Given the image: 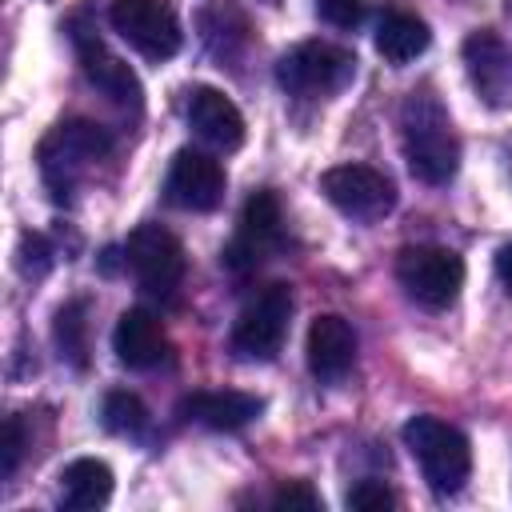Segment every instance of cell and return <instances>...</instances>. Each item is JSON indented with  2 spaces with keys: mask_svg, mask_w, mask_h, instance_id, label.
Segmentation results:
<instances>
[{
  "mask_svg": "<svg viewBox=\"0 0 512 512\" xmlns=\"http://www.w3.org/2000/svg\"><path fill=\"white\" fill-rule=\"evenodd\" d=\"M400 140L404 160L416 180L424 184H448L460 168V140L452 128L448 108L436 100V92L420 88L408 92L400 104Z\"/></svg>",
  "mask_w": 512,
  "mask_h": 512,
  "instance_id": "obj_1",
  "label": "cell"
},
{
  "mask_svg": "<svg viewBox=\"0 0 512 512\" xmlns=\"http://www.w3.org/2000/svg\"><path fill=\"white\" fill-rule=\"evenodd\" d=\"M404 444L416 456L428 488L436 496H456L472 476V444L468 436L440 416H412L404 424Z\"/></svg>",
  "mask_w": 512,
  "mask_h": 512,
  "instance_id": "obj_2",
  "label": "cell"
},
{
  "mask_svg": "<svg viewBox=\"0 0 512 512\" xmlns=\"http://www.w3.org/2000/svg\"><path fill=\"white\" fill-rule=\"evenodd\" d=\"M112 152V132L92 120H60L36 148L40 176L52 196L72 192L104 156Z\"/></svg>",
  "mask_w": 512,
  "mask_h": 512,
  "instance_id": "obj_3",
  "label": "cell"
},
{
  "mask_svg": "<svg viewBox=\"0 0 512 512\" xmlns=\"http://www.w3.org/2000/svg\"><path fill=\"white\" fill-rule=\"evenodd\" d=\"M352 76H356V56L328 40H304L276 60V84L288 96H304V100L332 96Z\"/></svg>",
  "mask_w": 512,
  "mask_h": 512,
  "instance_id": "obj_4",
  "label": "cell"
},
{
  "mask_svg": "<svg viewBox=\"0 0 512 512\" xmlns=\"http://www.w3.org/2000/svg\"><path fill=\"white\" fill-rule=\"evenodd\" d=\"M396 280L420 308H448L464 288V260L440 244H412L396 256Z\"/></svg>",
  "mask_w": 512,
  "mask_h": 512,
  "instance_id": "obj_5",
  "label": "cell"
},
{
  "mask_svg": "<svg viewBox=\"0 0 512 512\" xmlns=\"http://www.w3.org/2000/svg\"><path fill=\"white\" fill-rule=\"evenodd\" d=\"M288 320H292V288L280 280L264 284L232 324V352L240 360H272L288 336Z\"/></svg>",
  "mask_w": 512,
  "mask_h": 512,
  "instance_id": "obj_6",
  "label": "cell"
},
{
  "mask_svg": "<svg viewBox=\"0 0 512 512\" xmlns=\"http://www.w3.org/2000/svg\"><path fill=\"white\" fill-rule=\"evenodd\" d=\"M124 264L136 276V284L152 296H172L184 280L188 256L176 232L160 228V224H140L132 228V236L124 240Z\"/></svg>",
  "mask_w": 512,
  "mask_h": 512,
  "instance_id": "obj_7",
  "label": "cell"
},
{
  "mask_svg": "<svg viewBox=\"0 0 512 512\" xmlns=\"http://www.w3.org/2000/svg\"><path fill=\"white\" fill-rule=\"evenodd\" d=\"M320 192L336 212L360 224H376L396 208V184L372 164H336L320 176Z\"/></svg>",
  "mask_w": 512,
  "mask_h": 512,
  "instance_id": "obj_8",
  "label": "cell"
},
{
  "mask_svg": "<svg viewBox=\"0 0 512 512\" xmlns=\"http://www.w3.org/2000/svg\"><path fill=\"white\" fill-rule=\"evenodd\" d=\"M108 20L120 32V40H128V48H136L148 60H168L184 44L180 20L164 0H112Z\"/></svg>",
  "mask_w": 512,
  "mask_h": 512,
  "instance_id": "obj_9",
  "label": "cell"
},
{
  "mask_svg": "<svg viewBox=\"0 0 512 512\" xmlns=\"http://www.w3.org/2000/svg\"><path fill=\"white\" fill-rule=\"evenodd\" d=\"M284 240V212H280V200L272 188H260L244 200V212H240V224H236V236L228 240L224 248V264L232 272H248L256 268L268 252H276Z\"/></svg>",
  "mask_w": 512,
  "mask_h": 512,
  "instance_id": "obj_10",
  "label": "cell"
},
{
  "mask_svg": "<svg viewBox=\"0 0 512 512\" xmlns=\"http://www.w3.org/2000/svg\"><path fill=\"white\" fill-rule=\"evenodd\" d=\"M72 44H76L84 80H88L104 100H112L116 108H128V112H140V108H144V88H140L136 72H132L116 52H108V44H104L96 32L80 28V32H72Z\"/></svg>",
  "mask_w": 512,
  "mask_h": 512,
  "instance_id": "obj_11",
  "label": "cell"
},
{
  "mask_svg": "<svg viewBox=\"0 0 512 512\" xmlns=\"http://www.w3.org/2000/svg\"><path fill=\"white\" fill-rule=\"evenodd\" d=\"M164 196L184 212H212L224 200V164L200 148H180L168 164Z\"/></svg>",
  "mask_w": 512,
  "mask_h": 512,
  "instance_id": "obj_12",
  "label": "cell"
},
{
  "mask_svg": "<svg viewBox=\"0 0 512 512\" xmlns=\"http://www.w3.org/2000/svg\"><path fill=\"white\" fill-rule=\"evenodd\" d=\"M464 68L488 108L512 104V48L492 28H476L464 40Z\"/></svg>",
  "mask_w": 512,
  "mask_h": 512,
  "instance_id": "obj_13",
  "label": "cell"
},
{
  "mask_svg": "<svg viewBox=\"0 0 512 512\" xmlns=\"http://www.w3.org/2000/svg\"><path fill=\"white\" fill-rule=\"evenodd\" d=\"M308 368L320 384H336L352 372L356 364V332L344 316L336 312H320L312 324H308Z\"/></svg>",
  "mask_w": 512,
  "mask_h": 512,
  "instance_id": "obj_14",
  "label": "cell"
},
{
  "mask_svg": "<svg viewBox=\"0 0 512 512\" xmlns=\"http://www.w3.org/2000/svg\"><path fill=\"white\" fill-rule=\"evenodd\" d=\"M112 352L124 368H136V372L156 368L168 356V332H164L160 316L148 308L120 312V320L112 328Z\"/></svg>",
  "mask_w": 512,
  "mask_h": 512,
  "instance_id": "obj_15",
  "label": "cell"
},
{
  "mask_svg": "<svg viewBox=\"0 0 512 512\" xmlns=\"http://www.w3.org/2000/svg\"><path fill=\"white\" fill-rule=\"evenodd\" d=\"M184 112H188V124L196 128V136L208 140L212 148L236 152L244 144V116L220 88H208V84L192 88Z\"/></svg>",
  "mask_w": 512,
  "mask_h": 512,
  "instance_id": "obj_16",
  "label": "cell"
},
{
  "mask_svg": "<svg viewBox=\"0 0 512 512\" xmlns=\"http://www.w3.org/2000/svg\"><path fill=\"white\" fill-rule=\"evenodd\" d=\"M264 412V400L240 388H220V392H192L180 400V416L196 420L212 432H236L244 424H252Z\"/></svg>",
  "mask_w": 512,
  "mask_h": 512,
  "instance_id": "obj_17",
  "label": "cell"
},
{
  "mask_svg": "<svg viewBox=\"0 0 512 512\" xmlns=\"http://www.w3.org/2000/svg\"><path fill=\"white\" fill-rule=\"evenodd\" d=\"M112 500V468L104 460L80 456L60 472V508L68 512H96Z\"/></svg>",
  "mask_w": 512,
  "mask_h": 512,
  "instance_id": "obj_18",
  "label": "cell"
},
{
  "mask_svg": "<svg viewBox=\"0 0 512 512\" xmlns=\"http://www.w3.org/2000/svg\"><path fill=\"white\" fill-rule=\"evenodd\" d=\"M428 44H432V32L416 12H404V8H384L380 12V20H376V52L388 64L400 68V64L416 60Z\"/></svg>",
  "mask_w": 512,
  "mask_h": 512,
  "instance_id": "obj_19",
  "label": "cell"
},
{
  "mask_svg": "<svg viewBox=\"0 0 512 512\" xmlns=\"http://www.w3.org/2000/svg\"><path fill=\"white\" fill-rule=\"evenodd\" d=\"M52 340H56V352L72 368H84L88 364V300L84 296H76V300H68V304L56 308Z\"/></svg>",
  "mask_w": 512,
  "mask_h": 512,
  "instance_id": "obj_20",
  "label": "cell"
},
{
  "mask_svg": "<svg viewBox=\"0 0 512 512\" xmlns=\"http://www.w3.org/2000/svg\"><path fill=\"white\" fill-rule=\"evenodd\" d=\"M100 424L112 432V436H140L148 428V408L136 392L128 388H112L100 404Z\"/></svg>",
  "mask_w": 512,
  "mask_h": 512,
  "instance_id": "obj_21",
  "label": "cell"
},
{
  "mask_svg": "<svg viewBox=\"0 0 512 512\" xmlns=\"http://www.w3.org/2000/svg\"><path fill=\"white\" fill-rule=\"evenodd\" d=\"M344 504L352 512H384V508H396V492L384 480H360V484L348 488Z\"/></svg>",
  "mask_w": 512,
  "mask_h": 512,
  "instance_id": "obj_22",
  "label": "cell"
},
{
  "mask_svg": "<svg viewBox=\"0 0 512 512\" xmlns=\"http://www.w3.org/2000/svg\"><path fill=\"white\" fill-rule=\"evenodd\" d=\"M368 12V0H316V16L332 28H356Z\"/></svg>",
  "mask_w": 512,
  "mask_h": 512,
  "instance_id": "obj_23",
  "label": "cell"
},
{
  "mask_svg": "<svg viewBox=\"0 0 512 512\" xmlns=\"http://www.w3.org/2000/svg\"><path fill=\"white\" fill-rule=\"evenodd\" d=\"M272 504H276L280 512H284V508H288V512H296V508H300V512H316V508H324L320 496H316L304 480H288V484H280L276 496H272Z\"/></svg>",
  "mask_w": 512,
  "mask_h": 512,
  "instance_id": "obj_24",
  "label": "cell"
},
{
  "mask_svg": "<svg viewBox=\"0 0 512 512\" xmlns=\"http://www.w3.org/2000/svg\"><path fill=\"white\" fill-rule=\"evenodd\" d=\"M20 268H24V276H44L52 268V248H48L44 236L32 232V236L20 240Z\"/></svg>",
  "mask_w": 512,
  "mask_h": 512,
  "instance_id": "obj_25",
  "label": "cell"
},
{
  "mask_svg": "<svg viewBox=\"0 0 512 512\" xmlns=\"http://www.w3.org/2000/svg\"><path fill=\"white\" fill-rule=\"evenodd\" d=\"M20 456H24V420L20 416H8L4 420V480L16 476Z\"/></svg>",
  "mask_w": 512,
  "mask_h": 512,
  "instance_id": "obj_26",
  "label": "cell"
},
{
  "mask_svg": "<svg viewBox=\"0 0 512 512\" xmlns=\"http://www.w3.org/2000/svg\"><path fill=\"white\" fill-rule=\"evenodd\" d=\"M496 276H500L504 292L512 296V244H504V248L496 252Z\"/></svg>",
  "mask_w": 512,
  "mask_h": 512,
  "instance_id": "obj_27",
  "label": "cell"
}]
</instances>
